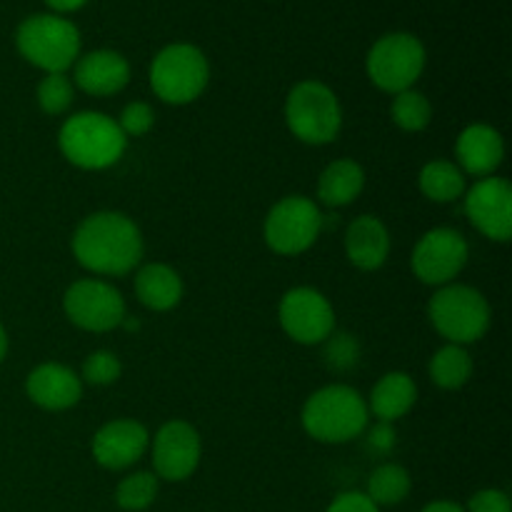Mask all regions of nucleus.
I'll return each mask as SVG.
<instances>
[{
  "label": "nucleus",
  "instance_id": "27",
  "mask_svg": "<svg viewBox=\"0 0 512 512\" xmlns=\"http://www.w3.org/2000/svg\"><path fill=\"white\" fill-rule=\"evenodd\" d=\"M160 490V480L155 473L148 470H138L123 478L115 488V503L125 512H143L155 503Z\"/></svg>",
  "mask_w": 512,
  "mask_h": 512
},
{
  "label": "nucleus",
  "instance_id": "30",
  "mask_svg": "<svg viewBox=\"0 0 512 512\" xmlns=\"http://www.w3.org/2000/svg\"><path fill=\"white\" fill-rule=\"evenodd\" d=\"M115 123L123 130L125 138H140V135H145L155 125V110L148 103H143V100H133V103H128L120 110Z\"/></svg>",
  "mask_w": 512,
  "mask_h": 512
},
{
  "label": "nucleus",
  "instance_id": "16",
  "mask_svg": "<svg viewBox=\"0 0 512 512\" xmlns=\"http://www.w3.org/2000/svg\"><path fill=\"white\" fill-rule=\"evenodd\" d=\"M25 395L30 403L48 413H63L75 408L83 398V380L60 363H43L33 368L25 378Z\"/></svg>",
  "mask_w": 512,
  "mask_h": 512
},
{
  "label": "nucleus",
  "instance_id": "11",
  "mask_svg": "<svg viewBox=\"0 0 512 512\" xmlns=\"http://www.w3.org/2000/svg\"><path fill=\"white\" fill-rule=\"evenodd\" d=\"M468 255L470 248L463 233L453 228H433L415 243L410 268L420 283L443 288L463 273Z\"/></svg>",
  "mask_w": 512,
  "mask_h": 512
},
{
  "label": "nucleus",
  "instance_id": "34",
  "mask_svg": "<svg viewBox=\"0 0 512 512\" xmlns=\"http://www.w3.org/2000/svg\"><path fill=\"white\" fill-rule=\"evenodd\" d=\"M370 438H373L375 448L388 450V448H393V443H395V430L390 428V423H378L373 428V433H370Z\"/></svg>",
  "mask_w": 512,
  "mask_h": 512
},
{
  "label": "nucleus",
  "instance_id": "28",
  "mask_svg": "<svg viewBox=\"0 0 512 512\" xmlns=\"http://www.w3.org/2000/svg\"><path fill=\"white\" fill-rule=\"evenodd\" d=\"M35 98H38L40 110L55 118V115L68 113V108L73 105L75 85L65 73H45V78L38 83Z\"/></svg>",
  "mask_w": 512,
  "mask_h": 512
},
{
  "label": "nucleus",
  "instance_id": "26",
  "mask_svg": "<svg viewBox=\"0 0 512 512\" xmlns=\"http://www.w3.org/2000/svg\"><path fill=\"white\" fill-rule=\"evenodd\" d=\"M390 118L405 133H423L430 125V120H433V105H430V100L420 90H403V93L393 95Z\"/></svg>",
  "mask_w": 512,
  "mask_h": 512
},
{
  "label": "nucleus",
  "instance_id": "15",
  "mask_svg": "<svg viewBox=\"0 0 512 512\" xmlns=\"http://www.w3.org/2000/svg\"><path fill=\"white\" fill-rule=\"evenodd\" d=\"M90 450L100 468L128 470L150 450V433L138 420H110L93 435Z\"/></svg>",
  "mask_w": 512,
  "mask_h": 512
},
{
  "label": "nucleus",
  "instance_id": "31",
  "mask_svg": "<svg viewBox=\"0 0 512 512\" xmlns=\"http://www.w3.org/2000/svg\"><path fill=\"white\" fill-rule=\"evenodd\" d=\"M465 512H512L510 495L498 488H483L470 495Z\"/></svg>",
  "mask_w": 512,
  "mask_h": 512
},
{
  "label": "nucleus",
  "instance_id": "13",
  "mask_svg": "<svg viewBox=\"0 0 512 512\" xmlns=\"http://www.w3.org/2000/svg\"><path fill=\"white\" fill-rule=\"evenodd\" d=\"M465 218L480 235L493 243L512 238V188L505 178H480L465 190Z\"/></svg>",
  "mask_w": 512,
  "mask_h": 512
},
{
  "label": "nucleus",
  "instance_id": "8",
  "mask_svg": "<svg viewBox=\"0 0 512 512\" xmlns=\"http://www.w3.org/2000/svg\"><path fill=\"white\" fill-rule=\"evenodd\" d=\"M425 45L413 33H388L373 43L365 58V70L375 88L398 95L415 88L425 70Z\"/></svg>",
  "mask_w": 512,
  "mask_h": 512
},
{
  "label": "nucleus",
  "instance_id": "35",
  "mask_svg": "<svg viewBox=\"0 0 512 512\" xmlns=\"http://www.w3.org/2000/svg\"><path fill=\"white\" fill-rule=\"evenodd\" d=\"M85 3H88V0H45V5H48L55 15L75 13V10L83 8Z\"/></svg>",
  "mask_w": 512,
  "mask_h": 512
},
{
  "label": "nucleus",
  "instance_id": "1",
  "mask_svg": "<svg viewBox=\"0 0 512 512\" xmlns=\"http://www.w3.org/2000/svg\"><path fill=\"white\" fill-rule=\"evenodd\" d=\"M70 248L88 273L118 278L138 268L145 243L133 218L118 210H100L80 220Z\"/></svg>",
  "mask_w": 512,
  "mask_h": 512
},
{
  "label": "nucleus",
  "instance_id": "17",
  "mask_svg": "<svg viewBox=\"0 0 512 512\" xmlns=\"http://www.w3.org/2000/svg\"><path fill=\"white\" fill-rule=\"evenodd\" d=\"M130 80V65L118 50H90L73 65V85L93 98L120 93Z\"/></svg>",
  "mask_w": 512,
  "mask_h": 512
},
{
  "label": "nucleus",
  "instance_id": "22",
  "mask_svg": "<svg viewBox=\"0 0 512 512\" xmlns=\"http://www.w3.org/2000/svg\"><path fill=\"white\" fill-rule=\"evenodd\" d=\"M365 188V170L358 160L340 158L325 165L318 178V200L325 208H343L355 203Z\"/></svg>",
  "mask_w": 512,
  "mask_h": 512
},
{
  "label": "nucleus",
  "instance_id": "19",
  "mask_svg": "<svg viewBox=\"0 0 512 512\" xmlns=\"http://www.w3.org/2000/svg\"><path fill=\"white\" fill-rule=\"evenodd\" d=\"M345 255L358 270L383 268L390 255V233L375 215H358L345 230Z\"/></svg>",
  "mask_w": 512,
  "mask_h": 512
},
{
  "label": "nucleus",
  "instance_id": "12",
  "mask_svg": "<svg viewBox=\"0 0 512 512\" xmlns=\"http://www.w3.org/2000/svg\"><path fill=\"white\" fill-rule=\"evenodd\" d=\"M280 328L300 345H320L335 333V310L320 290L300 285L288 290L278 305Z\"/></svg>",
  "mask_w": 512,
  "mask_h": 512
},
{
  "label": "nucleus",
  "instance_id": "20",
  "mask_svg": "<svg viewBox=\"0 0 512 512\" xmlns=\"http://www.w3.org/2000/svg\"><path fill=\"white\" fill-rule=\"evenodd\" d=\"M415 400H418V385L403 370H393L385 373L378 383L370 390V398L365 400L370 410V418L378 423H390L405 418L413 410Z\"/></svg>",
  "mask_w": 512,
  "mask_h": 512
},
{
  "label": "nucleus",
  "instance_id": "33",
  "mask_svg": "<svg viewBox=\"0 0 512 512\" xmlns=\"http://www.w3.org/2000/svg\"><path fill=\"white\" fill-rule=\"evenodd\" d=\"M325 512H380V508L365 493H343L328 505Z\"/></svg>",
  "mask_w": 512,
  "mask_h": 512
},
{
  "label": "nucleus",
  "instance_id": "3",
  "mask_svg": "<svg viewBox=\"0 0 512 512\" xmlns=\"http://www.w3.org/2000/svg\"><path fill=\"white\" fill-rule=\"evenodd\" d=\"M58 148L70 165L80 170L113 168L128 148V138L118 128L115 118L83 110L60 125Z\"/></svg>",
  "mask_w": 512,
  "mask_h": 512
},
{
  "label": "nucleus",
  "instance_id": "6",
  "mask_svg": "<svg viewBox=\"0 0 512 512\" xmlns=\"http://www.w3.org/2000/svg\"><path fill=\"white\" fill-rule=\"evenodd\" d=\"M428 318L440 338L453 345H470L485 338L490 328V303L480 290L470 285L450 283L438 288L428 305Z\"/></svg>",
  "mask_w": 512,
  "mask_h": 512
},
{
  "label": "nucleus",
  "instance_id": "14",
  "mask_svg": "<svg viewBox=\"0 0 512 512\" xmlns=\"http://www.w3.org/2000/svg\"><path fill=\"white\" fill-rule=\"evenodd\" d=\"M150 450H153V473L158 475V480L168 483H183L193 478L203 458L200 433L185 420H168L160 425L155 438L150 440Z\"/></svg>",
  "mask_w": 512,
  "mask_h": 512
},
{
  "label": "nucleus",
  "instance_id": "9",
  "mask_svg": "<svg viewBox=\"0 0 512 512\" xmlns=\"http://www.w3.org/2000/svg\"><path fill=\"white\" fill-rule=\"evenodd\" d=\"M325 228L320 205L308 195H285L268 210L263 223V238L273 253L300 255L318 243Z\"/></svg>",
  "mask_w": 512,
  "mask_h": 512
},
{
  "label": "nucleus",
  "instance_id": "36",
  "mask_svg": "<svg viewBox=\"0 0 512 512\" xmlns=\"http://www.w3.org/2000/svg\"><path fill=\"white\" fill-rule=\"evenodd\" d=\"M420 512H465V508L453 503V500H435V503H428Z\"/></svg>",
  "mask_w": 512,
  "mask_h": 512
},
{
  "label": "nucleus",
  "instance_id": "10",
  "mask_svg": "<svg viewBox=\"0 0 512 512\" xmlns=\"http://www.w3.org/2000/svg\"><path fill=\"white\" fill-rule=\"evenodd\" d=\"M65 318L88 333H110L125 323V300L100 278L75 280L63 295Z\"/></svg>",
  "mask_w": 512,
  "mask_h": 512
},
{
  "label": "nucleus",
  "instance_id": "5",
  "mask_svg": "<svg viewBox=\"0 0 512 512\" xmlns=\"http://www.w3.org/2000/svg\"><path fill=\"white\" fill-rule=\"evenodd\" d=\"M285 125L305 145L333 143L343 128V108L330 85L300 80L285 98Z\"/></svg>",
  "mask_w": 512,
  "mask_h": 512
},
{
  "label": "nucleus",
  "instance_id": "37",
  "mask_svg": "<svg viewBox=\"0 0 512 512\" xmlns=\"http://www.w3.org/2000/svg\"><path fill=\"white\" fill-rule=\"evenodd\" d=\"M8 348H10L8 333H5L3 323H0V363H3V360H5V355H8Z\"/></svg>",
  "mask_w": 512,
  "mask_h": 512
},
{
  "label": "nucleus",
  "instance_id": "25",
  "mask_svg": "<svg viewBox=\"0 0 512 512\" xmlns=\"http://www.w3.org/2000/svg\"><path fill=\"white\" fill-rule=\"evenodd\" d=\"M410 488H413V478H410V473L403 465L383 463L370 473L365 495L378 508H393V505H400L408 498Z\"/></svg>",
  "mask_w": 512,
  "mask_h": 512
},
{
  "label": "nucleus",
  "instance_id": "23",
  "mask_svg": "<svg viewBox=\"0 0 512 512\" xmlns=\"http://www.w3.org/2000/svg\"><path fill=\"white\" fill-rule=\"evenodd\" d=\"M420 193L433 203H455L468 190V175L453 160H430L418 175Z\"/></svg>",
  "mask_w": 512,
  "mask_h": 512
},
{
  "label": "nucleus",
  "instance_id": "21",
  "mask_svg": "<svg viewBox=\"0 0 512 512\" xmlns=\"http://www.w3.org/2000/svg\"><path fill=\"white\" fill-rule=\"evenodd\" d=\"M183 278L165 263H148L135 273V295L153 313H168L183 300Z\"/></svg>",
  "mask_w": 512,
  "mask_h": 512
},
{
  "label": "nucleus",
  "instance_id": "4",
  "mask_svg": "<svg viewBox=\"0 0 512 512\" xmlns=\"http://www.w3.org/2000/svg\"><path fill=\"white\" fill-rule=\"evenodd\" d=\"M15 48L43 73H65L80 58V33L63 15L35 13L15 30Z\"/></svg>",
  "mask_w": 512,
  "mask_h": 512
},
{
  "label": "nucleus",
  "instance_id": "29",
  "mask_svg": "<svg viewBox=\"0 0 512 512\" xmlns=\"http://www.w3.org/2000/svg\"><path fill=\"white\" fill-rule=\"evenodd\" d=\"M120 373H123V365H120V358L110 350H95L85 358L83 363V378L88 385H95V388H105V385L118 383Z\"/></svg>",
  "mask_w": 512,
  "mask_h": 512
},
{
  "label": "nucleus",
  "instance_id": "32",
  "mask_svg": "<svg viewBox=\"0 0 512 512\" xmlns=\"http://www.w3.org/2000/svg\"><path fill=\"white\" fill-rule=\"evenodd\" d=\"M328 358L333 368H350L358 360V343L350 335H330L328 340Z\"/></svg>",
  "mask_w": 512,
  "mask_h": 512
},
{
  "label": "nucleus",
  "instance_id": "7",
  "mask_svg": "<svg viewBox=\"0 0 512 512\" xmlns=\"http://www.w3.org/2000/svg\"><path fill=\"white\" fill-rule=\"evenodd\" d=\"M208 83L210 65L198 45L170 43L150 63V88L168 105L193 103Z\"/></svg>",
  "mask_w": 512,
  "mask_h": 512
},
{
  "label": "nucleus",
  "instance_id": "24",
  "mask_svg": "<svg viewBox=\"0 0 512 512\" xmlns=\"http://www.w3.org/2000/svg\"><path fill=\"white\" fill-rule=\"evenodd\" d=\"M428 373L438 388L460 390L473 378V358L463 345L448 343L430 358Z\"/></svg>",
  "mask_w": 512,
  "mask_h": 512
},
{
  "label": "nucleus",
  "instance_id": "18",
  "mask_svg": "<svg viewBox=\"0 0 512 512\" xmlns=\"http://www.w3.org/2000/svg\"><path fill=\"white\" fill-rule=\"evenodd\" d=\"M455 158L458 168L473 178H490L503 165L505 140L493 125L473 123L463 128L455 143Z\"/></svg>",
  "mask_w": 512,
  "mask_h": 512
},
{
  "label": "nucleus",
  "instance_id": "2",
  "mask_svg": "<svg viewBox=\"0 0 512 512\" xmlns=\"http://www.w3.org/2000/svg\"><path fill=\"white\" fill-rule=\"evenodd\" d=\"M303 430L325 445H343L360 438L370 425V410L363 395L343 383L315 390L300 413Z\"/></svg>",
  "mask_w": 512,
  "mask_h": 512
}]
</instances>
